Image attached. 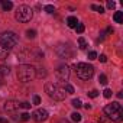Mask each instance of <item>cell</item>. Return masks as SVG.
<instances>
[{"label": "cell", "mask_w": 123, "mask_h": 123, "mask_svg": "<svg viewBox=\"0 0 123 123\" xmlns=\"http://www.w3.org/2000/svg\"><path fill=\"white\" fill-rule=\"evenodd\" d=\"M19 42V38L15 32L12 31H7V32H3L2 35H0V48H3L5 51H10L13 49Z\"/></svg>", "instance_id": "6da1fadb"}, {"label": "cell", "mask_w": 123, "mask_h": 123, "mask_svg": "<svg viewBox=\"0 0 123 123\" xmlns=\"http://www.w3.org/2000/svg\"><path fill=\"white\" fill-rule=\"evenodd\" d=\"M36 77V70L31 64H22L18 67V78L22 83H29Z\"/></svg>", "instance_id": "7a4b0ae2"}, {"label": "cell", "mask_w": 123, "mask_h": 123, "mask_svg": "<svg viewBox=\"0 0 123 123\" xmlns=\"http://www.w3.org/2000/svg\"><path fill=\"white\" fill-rule=\"evenodd\" d=\"M104 113L107 117H110L113 122H122L123 119V110H122V106L119 104V101H113L110 104H107L104 107Z\"/></svg>", "instance_id": "3957f363"}, {"label": "cell", "mask_w": 123, "mask_h": 123, "mask_svg": "<svg viewBox=\"0 0 123 123\" xmlns=\"http://www.w3.org/2000/svg\"><path fill=\"white\" fill-rule=\"evenodd\" d=\"M45 91H46V94H48L52 100H55V101H62V100L65 98V90L61 87V86H58V84L46 83V84H45Z\"/></svg>", "instance_id": "277c9868"}, {"label": "cell", "mask_w": 123, "mask_h": 123, "mask_svg": "<svg viewBox=\"0 0 123 123\" xmlns=\"http://www.w3.org/2000/svg\"><path fill=\"white\" fill-rule=\"evenodd\" d=\"M74 70H75V74L78 78L81 80H90L94 74V67L90 65V64H86V62H78L74 65Z\"/></svg>", "instance_id": "5b68a950"}, {"label": "cell", "mask_w": 123, "mask_h": 123, "mask_svg": "<svg viewBox=\"0 0 123 123\" xmlns=\"http://www.w3.org/2000/svg\"><path fill=\"white\" fill-rule=\"evenodd\" d=\"M32 16H33V10H32L29 6H26V5L19 6L18 10H16V15H15L16 20H18V22H22V23L29 22V20L32 19Z\"/></svg>", "instance_id": "8992f818"}, {"label": "cell", "mask_w": 123, "mask_h": 123, "mask_svg": "<svg viewBox=\"0 0 123 123\" xmlns=\"http://www.w3.org/2000/svg\"><path fill=\"white\" fill-rule=\"evenodd\" d=\"M55 74H56V77L61 81H67L68 77H70V68H68V65H59L58 70L55 71Z\"/></svg>", "instance_id": "52a82bcc"}, {"label": "cell", "mask_w": 123, "mask_h": 123, "mask_svg": "<svg viewBox=\"0 0 123 123\" xmlns=\"http://www.w3.org/2000/svg\"><path fill=\"white\" fill-rule=\"evenodd\" d=\"M32 119H33L35 122H38V123L45 122V120L48 119V111H46L45 109H38V110H35V111H33Z\"/></svg>", "instance_id": "ba28073f"}, {"label": "cell", "mask_w": 123, "mask_h": 123, "mask_svg": "<svg viewBox=\"0 0 123 123\" xmlns=\"http://www.w3.org/2000/svg\"><path fill=\"white\" fill-rule=\"evenodd\" d=\"M56 52L59 54V56H61V58H71V56H73V54H74L68 45H67V46H65V45H61V46H58Z\"/></svg>", "instance_id": "9c48e42d"}, {"label": "cell", "mask_w": 123, "mask_h": 123, "mask_svg": "<svg viewBox=\"0 0 123 123\" xmlns=\"http://www.w3.org/2000/svg\"><path fill=\"white\" fill-rule=\"evenodd\" d=\"M18 109H20V103L18 100H7L5 103V110L7 111H16Z\"/></svg>", "instance_id": "30bf717a"}, {"label": "cell", "mask_w": 123, "mask_h": 123, "mask_svg": "<svg viewBox=\"0 0 123 123\" xmlns=\"http://www.w3.org/2000/svg\"><path fill=\"white\" fill-rule=\"evenodd\" d=\"M67 25H68V28H73V29H75V26L78 25V20H77V18H75V16H70V18L67 19Z\"/></svg>", "instance_id": "8fae6325"}, {"label": "cell", "mask_w": 123, "mask_h": 123, "mask_svg": "<svg viewBox=\"0 0 123 123\" xmlns=\"http://www.w3.org/2000/svg\"><path fill=\"white\" fill-rule=\"evenodd\" d=\"M0 5H2L3 10H10V9L13 7V3L9 2V0H0Z\"/></svg>", "instance_id": "7c38bea8"}, {"label": "cell", "mask_w": 123, "mask_h": 123, "mask_svg": "<svg viewBox=\"0 0 123 123\" xmlns=\"http://www.w3.org/2000/svg\"><path fill=\"white\" fill-rule=\"evenodd\" d=\"M113 19H114L116 23H123V12H116Z\"/></svg>", "instance_id": "4fadbf2b"}, {"label": "cell", "mask_w": 123, "mask_h": 123, "mask_svg": "<svg viewBox=\"0 0 123 123\" xmlns=\"http://www.w3.org/2000/svg\"><path fill=\"white\" fill-rule=\"evenodd\" d=\"M9 73H10V68L7 65H0V75H2V77L3 75H7Z\"/></svg>", "instance_id": "5bb4252c"}, {"label": "cell", "mask_w": 123, "mask_h": 123, "mask_svg": "<svg viewBox=\"0 0 123 123\" xmlns=\"http://www.w3.org/2000/svg\"><path fill=\"white\" fill-rule=\"evenodd\" d=\"M35 36H36V31L35 29H28L26 31V38L28 39H33Z\"/></svg>", "instance_id": "9a60e30c"}, {"label": "cell", "mask_w": 123, "mask_h": 123, "mask_svg": "<svg viewBox=\"0 0 123 123\" xmlns=\"http://www.w3.org/2000/svg\"><path fill=\"white\" fill-rule=\"evenodd\" d=\"M71 104H73V107H75V109H80V107L83 106V103H81L80 98H74V100L71 101Z\"/></svg>", "instance_id": "2e32d148"}, {"label": "cell", "mask_w": 123, "mask_h": 123, "mask_svg": "<svg viewBox=\"0 0 123 123\" xmlns=\"http://www.w3.org/2000/svg\"><path fill=\"white\" fill-rule=\"evenodd\" d=\"M71 119H73V122L78 123V122L81 120V114H80V113H77V111H74V113L71 114Z\"/></svg>", "instance_id": "e0dca14e"}, {"label": "cell", "mask_w": 123, "mask_h": 123, "mask_svg": "<svg viewBox=\"0 0 123 123\" xmlns=\"http://www.w3.org/2000/svg\"><path fill=\"white\" fill-rule=\"evenodd\" d=\"M43 10H45L46 13H54V12H55V7H54L52 5H46V6L43 7Z\"/></svg>", "instance_id": "ac0fdd59"}, {"label": "cell", "mask_w": 123, "mask_h": 123, "mask_svg": "<svg viewBox=\"0 0 123 123\" xmlns=\"http://www.w3.org/2000/svg\"><path fill=\"white\" fill-rule=\"evenodd\" d=\"M78 43H80V48L81 49H86L87 48V42H86L84 38H78Z\"/></svg>", "instance_id": "d6986e66"}, {"label": "cell", "mask_w": 123, "mask_h": 123, "mask_svg": "<svg viewBox=\"0 0 123 123\" xmlns=\"http://www.w3.org/2000/svg\"><path fill=\"white\" fill-rule=\"evenodd\" d=\"M98 81H100V84L106 86V84H107V77H106L104 74H100V75H98Z\"/></svg>", "instance_id": "ffe728a7"}, {"label": "cell", "mask_w": 123, "mask_h": 123, "mask_svg": "<svg viewBox=\"0 0 123 123\" xmlns=\"http://www.w3.org/2000/svg\"><path fill=\"white\" fill-rule=\"evenodd\" d=\"M7 55H9V52H7V51H5L3 48H0V59H6V58H7Z\"/></svg>", "instance_id": "44dd1931"}, {"label": "cell", "mask_w": 123, "mask_h": 123, "mask_svg": "<svg viewBox=\"0 0 123 123\" xmlns=\"http://www.w3.org/2000/svg\"><path fill=\"white\" fill-rule=\"evenodd\" d=\"M91 9H93V10H96V12H98V13H104V9H103L101 6H97V5H91Z\"/></svg>", "instance_id": "7402d4cb"}, {"label": "cell", "mask_w": 123, "mask_h": 123, "mask_svg": "<svg viewBox=\"0 0 123 123\" xmlns=\"http://www.w3.org/2000/svg\"><path fill=\"white\" fill-rule=\"evenodd\" d=\"M84 29H86V28H84V25L78 22V25L75 26V31H77V33H83V32H84Z\"/></svg>", "instance_id": "603a6c76"}, {"label": "cell", "mask_w": 123, "mask_h": 123, "mask_svg": "<svg viewBox=\"0 0 123 123\" xmlns=\"http://www.w3.org/2000/svg\"><path fill=\"white\" fill-rule=\"evenodd\" d=\"M64 90H65L67 93H70V94L74 93V87H73L71 84H65V86H64Z\"/></svg>", "instance_id": "cb8c5ba5"}, {"label": "cell", "mask_w": 123, "mask_h": 123, "mask_svg": "<svg viewBox=\"0 0 123 123\" xmlns=\"http://www.w3.org/2000/svg\"><path fill=\"white\" fill-rule=\"evenodd\" d=\"M29 119H31V114H29V113H22V114H20V120H22V122H28Z\"/></svg>", "instance_id": "d4e9b609"}, {"label": "cell", "mask_w": 123, "mask_h": 123, "mask_svg": "<svg viewBox=\"0 0 123 123\" xmlns=\"http://www.w3.org/2000/svg\"><path fill=\"white\" fill-rule=\"evenodd\" d=\"M88 59H91V61L93 59H97V52L96 51H90L88 52Z\"/></svg>", "instance_id": "484cf974"}, {"label": "cell", "mask_w": 123, "mask_h": 123, "mask_svg": "<svg viewBox=\"0 0 123 123\" xmlns=\"http://www.w3.org/2000/svg\"><path fill=\"white\" fill-rule=\"evenodd\" d=\"M36 75L41 77V78H42V77H46V71H45V68H39V71L36 73Z\"/></svg>", "instance_id": "4316f807"}, {"label": "cell", "mask_w": 123, "mask_h": 123, "mask_svg": "<svg viewBox=\"0 0 123 123\" xmlns=\"http://www.w3.org/2000/svg\"><path fill=\"white\" fill-rule=\"evenodd\" d=\"M111 94H113V93H111V90H110V88H106V90L103 91V96H104L106 98H110V97H111Z\"/></svg>", "instance_id": "83f0119b"}, {"label": "cell", "mask_w": 123, "mask_h": 123, "mask_svg": "<svg viewBox=\"0 0 123 123\" xmlns=\"http://www.w3.org/2000/svg\"><path fill=\"white\" fill-rule=\"evenodd\" d=\"M97 96H98V91H97V90H91V91L88 93V97H91V98H96Z\"/></svg>", "instance_id": "f1b7e54d"}, {"label": "cell", "mask_w": 123, "mask_h": 123, "mask_svg": "<svg viewBox=\"0 0 123 123\" xmlns=\"http://www.w3.org/2000/svg\"><path fill=\"white\" fill-rule=\"evenodd\" d=\"M31 103H28V101H23V103H20V107H23V109H31Z\"/></svg>", "instance_id": "f546056e"}, {"label": "cell", "mask_w": 123, "mask_h": 123, "mask_svg": "<svg viewBox=\"0 0 123 123\" xmlns=\"http://www.w3.org/2000/svg\"><path fill=\"white\" fill-rule=\"evenodd\" d=\"M33 104H41V97L39 96H35L33 97Z\"/></svg>", "instance_id": "4dcf8cb0"}, {"label": "cell", "mask_w": 123, "mask_h": 123, "mask_svg": "<svg viewBox=\"0 0 123 123\" xmlns=\"http://www.w3.org/2000/svg\"><path fill=\"white\" fill-rule=\"evenodd\" d=\"M107 7L109 9H114L116 7V3L114 2H107Z\"/></svg>", "instance_id": "1f68e13d"}, {"label": "cell", "mask_w": 123, "mask_h": 123, "mask_svg": "<svg viewBox=\"0 0 123 123\" xmlns=\"http://www.w3.org/2000/svg\"><path fill=\"white\" fill-rule=\"evenodd\" d=\"M100 61H101V62H106V61H107V56H106V55H100Z\"/></svg>", "instance_id": "d6a6232c"}, {"label": "cell", "mask_w": 123, "mask_h": 123, "mask_svg": "<svg viewBox=\"0 0 123 123\" xmlns=\"http://www.w3.org/2000/svg\"><path fill=\"white\" fill-rule=\"evenodd\" d=\"M0 123H7V120L5 117H0Z\"/></svg>", "instance_id": "836d02e7"}, {"label": "cell", "mask_w": 123, "mask_h": 123, "mask_svg": "<svg viewBox=\"0 0 123 123\" xmlns=\"http://www.w3.org/2000/svg\"><path fill=\"white\" fill-rule=\"evenodd\" d=\"M106 32H107V33H113V28H107Z\"/></svg>", "instance_id": "e575fe53"}, {"label": "cell", "mask_w": 123, "mask_h": 123, "mask_svg": "<svg viewBox=\"0 0 123 123\" xmlns=\"http://www.w3.org/2000/svg\"><path fill=\"white\" fill-rule=\"evenodd\" d=\"M84 107H86L87 110H90V109H91V106H90V104H84Z\"/></svg>", "instance_id": "d590c367"}, {"label": "cell", "mask_w": 123, "mask_h": 123, "mask_svg": "<svg viewBox=\"0 0 123 123\" xmlns=\"http://www.w3.org/2000/svg\"><path fill=\"white\" fill-rule=\"evenodd\" d=\"M61 123H68V122H65V120H61Z\"/></svg>", "instance_id": "8d00e7d4"}, {"label": "cell", "mask_w": 123, "mask_h": 123, "mask_svg": "<svg viewBox=\"0 0 123 123\" xmlns=\"http://www.w3.org/2000/svg\"><path fill=\"white\" fill-rule=\"evenodd\" d=\"M0 84H2V75H0Z\"/></svg>", "instance_id": "74e56055"}]
</instances>
